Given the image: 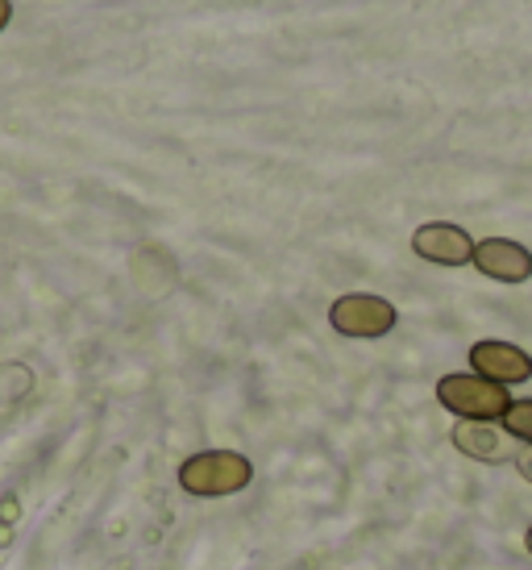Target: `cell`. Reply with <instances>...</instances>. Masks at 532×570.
Instances as JSON below:
<instances>
[{
  "instance_id": "6da1fadb",
  "label": "cell",
  "mask_w": 532,
  "mask_h": 570,
  "mask_svg": "<svg viewBox=\"0 0 532 570\" xmlns=\"http://www.w3.org/2000/svg\"><path fill=\"white\" fill-rule=\"evenodd\" d=\"M254 483V462L237 450H204L191 454L179 466V488L200 500H220V495H237Z\"/></svg>"
},
{
  "instance_id": "7a4b0ae2",
  "label": "cell",
  "mask_w": 532,
  "mask_h": 570,
  "mask_svg": "<svg viewBox=\"0 0 532 570\" xmlns=\"http://www.w3.org/2000/svg\"><path fill=\"white\" fill-rule=\"evenodd\" d=\"M437 404L445 412H454L457 421H483V425H500V416L508 412L512 396H508V387L483 380V375L454 371V375H441V380H437Z\"/></svg>"
},
{
  "instance_id": "3957f363",
  "label": "cell",
  "mask_w": 532,
  "mask_h": 570,
  "mask_svg": "<svg viewBox=\"0 0 532 570\" xmlns=\"http://www.w3.org/2000/svg\"><path fill=\"white\" fill-rule=\"evenodd\" d=\"M395 313L392 301H383V296H371V292H349L342 301H333L329 308V325L342 337H362V342H371V337H387L395 330Z\"/></svg>"
},
{
  "instance_id": "277c9868",
  "label": "cell",
  "mask_w": 532,
  "mask_h": 570,
  "mask_svg": "<svg viewBox=\"0 0 532 570\" xmlns=\"http://www.w3.org/2000/svg\"><path fill=\"white\" fill-rule=\"evenodd\" d=\"M470 366H474V375L500 383V387H516V383L532 380V354H524L512 342H495V337L470 346Z\"/></svg>"
},
{
  "instance_id": "5b68a950",
  "label": "cell",
  "mask_w": 532,
  "mask_h": 570,
  "mask_svg": "<svg viewBox=\"0 0 532 570\" xmlns=\"http://www.w3.org/2000/svg\"><path fill=\"white\" fill-rule=\"evenodd\" d=\"M412 250L421 254L424 263H437V267H466L474 258V238L462 225L428 222L412 234Z\"/></svg>"
},
{
  "instance_id": "8992f818",
  "label": "cell",
  "mask_w": 532,
  "mask_h": 570,
  "mask_svg": "<svg viewBox=\"0 0 532 570\" xmlns=\"http://www.w3.org/2000/svg\"><path fill=\"white\" fill-rule=\"evenodd\" d=\"M470 263L483 271L486 279H500V284H524V279H532V250L512 238L474 242V258Z\"/></svg>"
},
{
  "instance_id": "52a82bcc",
  "label": "cell",
  "mask_w": 532,
  "mask_h": 570,
  "mask_svg": "<svg viewBox=\"0 0 532 570\" xmlns=\"http://www.w3.org/2000/svg\"><path fill=\"white\" fill-rule=\"evenodd\" d=\"M450 438H454V445L466 459H479V462H508L516 454L508 445V433L495 425H483V421H457Z\"/></svg>"
},
{
  "instance_id": "ba28073f",
  "label": "cell",
  "mask_w": 532,
  "mask_h": 570,
  "mask_svg": "<svg viewBox=\"0 0 532 570\" xmlns=\"http://www.w3.org/2000/svg\"><path fill=\"white\" fill-rule=\"evenodd\" d=\"M500 429L520 445H532V400H512L500 416Z\"/></svg>"
},
{
  "instance_id": "9c48e42d",
  "label": "cell",
  "mask_w": 532,
  "mask_h": 570,
  "mask_svg": "<svg viewBox=\"0 0 532 570\" xmlns=\"http://www.w3.org/2000/svg\"><path fill=\"white\" fill-rule=\"evenodd\" d=\"M512 462H516V471L524 483H532V445H520L516 454H512Z\"/></svg>"
},
{
  "instance_id": "30bf717a",
  "label": "cell",
  "mask_w": 532,
  "mask_h": 570,
  "mask_svg": "<svg viewBox=\"0 0 532 570\" xmlns=\"http://www.w3.org/2000/svg\"><path fill=\"white\" fill-rule=\"evenodd\" d=\"M9 17H13V4H9V0H0V30L9 26Z\"/></svg>"
},
{
  "instance_id": "8fae6325",
  "label": "cell",
  "mask_w": 532,
  "mask_h": 570,
  "mask_svg": "<svg viewBox=\"0 0 532 570\" xmlns=\"http://www.w3.org/2000/svg\"><path fill=\"white\" fill-rule=\"evenodd\" d=\"M524 550H529V554H532V529H529V533H524Z\"/></svg>"
}]
</instances>
